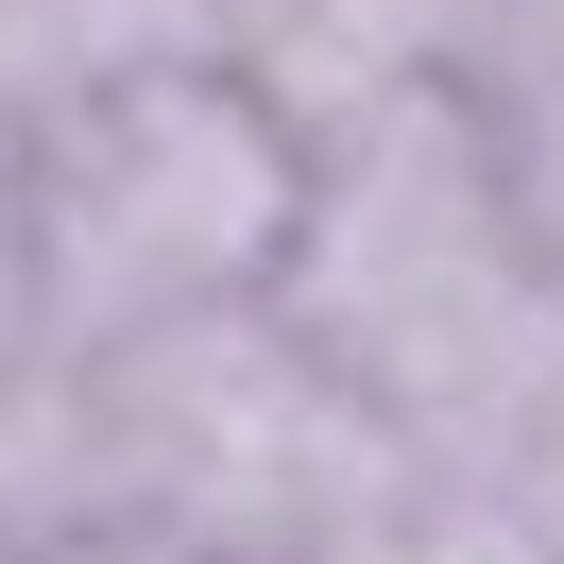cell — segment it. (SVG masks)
Listing matches in <instances>:
<instances>
[{
  "mask_svg": "<svg viewBox=\"0 0 564 564\" xmlns=\"http://www.w3.org/2000/svg\"><path fill=\"white\" fill-rule=\"evenodd\" d=\"M308 564H547V547H530V513H513L496 479H445V462H393V479L359 496V513L325 530Z\"/></svg>",
  "mask_w": 564,
  "mask_h": 564,
  "instance_id": "4",
  "label": "cell"
},
{
  "mask_svg": "<svg viewBox=\"0 0 564 564\" xmlns=\"http://www.w3.org/2000/svg\"><path fill=\"white\" fill-rule=\"evenodd\" d=\"M104 377V462H120V530L188 564H308L359 496L393 479V445L359 427V393L291 343L274 308H206L172 343L86 359Z\"/></svg>",
  "mask_w": 564,
  "mask_h": 564,
  "instance_id": "3",
  "label": "cell"
},
{
  "mask_svg": "<svg viewBox=\"0 0 564 564\" xmlns=\"http://www.w3.org/2000/svg\"><path fill=\"white\" fill-rule=\"evenodd\" d=\"M257 308L359 393L393 462H445V479H496L564 393V274L462 86H393L308 138V206Z\"/></svg>",
  "mask_w": 564,
  "mask_h": 564,
  "instance_id": "1",
  "label": "cell"
},
{
  "mask_svg": "<svg viewBox=\"0 0 564 564\" xmlns=\"http://www.w3.org/2000/svg\"><path fill=\"white\" fill-rule=\"evenodd\" d=\"M479 35H513V52H530V69H547V86H564V0H479Z\"/></svg>",
  "mask_w": 564,
  "mask_h": 564,
  "instance_id": "6",
  "label": "cell"
},
{
  "mask_svg": "<svg viewBox=\"0 0 564 564\" xmlns=\"http://www.w3.org/2000/svg\"><path fill=\"white\" fill-rule=\"evenodd\" d=\"M257 0H69V35H52V86L86 69H240Z\"/></svg>",
  "mask_w": 564,
  "mask_h": 564,
  "instance_id": "5",
  "label": "cell"
},
{
  "mask_svg": "<svg viewBox=\"0 0 564 564\" xmlns=\"http://www.w3.org/2000/svg\"><path fill=\"white\" fill-rule=\"evenodd\" d=\"M308 206V138L240 69H86L18 138V343L120 359L257 308Z\"/></svg>",
  "mask_w": 564,
  "mask_h": 564,
  "instance_id": "2",
  "label": "cell"
}]
</instances>
